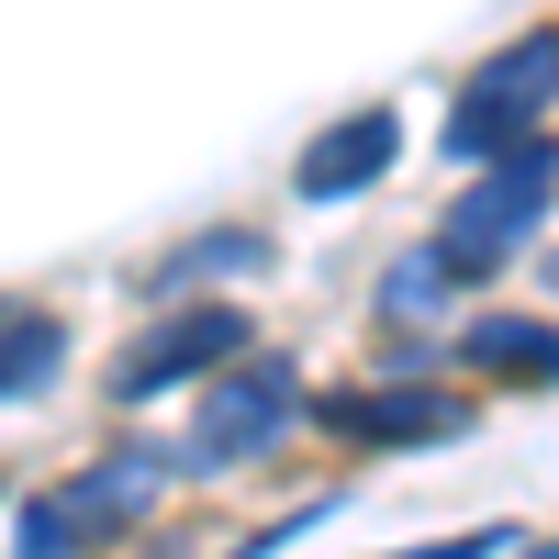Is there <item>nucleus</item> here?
<instances>
[{
	"label": "nucleus",
	"mask_w": 559,
	"mask_h": 559,
	"mask_svg": "<svg viewBox=\"0 0 559 559\" xmlns=\"http://www.w3.org/2000/svg\"><path fill=\"white\" fill-rule=\"evenodd\" d=\"M548 179H559V146H537V134H515L503 157H481V179L448 202L437 224V258L448 280H492V269H515L537 247V224H548Z\"/></svg>",
	"instance_id": "obj_1"
},
{
	"label": "nucleus",
	"mask_w": 559,
	"mask_h": 559,
	"mask_svg": "<svg viewBox=\"0 0 559 559\" xmlns=\"http://www.w3.org/2000/svg\"><path fill=\"white\" fill-rule=\"evenodd\" d=\"M292 414H302V369L280 358V347H258L247 369H224V381H213L191 448H179V471H236V459H258V448L292 437Z\"/></svg>",
	"instance_id": "obj_2"
},
{
	"label": "nucleus",
	"mask_w": 559,
	"mask_h": 559,
	"mask_svg": "<svg viewBox=\"0 0 559 559\" xmlns=\"http://www.w3.org/2000/svg\"><path fill=\"white\" fill-rule=\"evenodd\" d=\"M548 102H559V34H515L503 57L471 68V90H459V112H448V157H503Z\"/></svg>",
	"instance_id": "obj_3"
},
{
	"label": "nucleus",
	"mask_w": 559,
	"mask_h": 559,
	"mask_svg": "<svg viewBox=\"0 0 559 559\" xmlns=\"http://www.w3.org/2000/svg\"><path fill=\"white\" fill-rule=\"evenodd\" d=\"M236 347H258L236 302H157V324L112 358V403H157L179 381H202V369H224Z\"/></svg>",
	"instance_id": "obj_4"
},
{
	"label": "nucleus",
	"mask_w": 559,
	"mask_h": 559,
	"mask_svg": "<svg viewBox=\"0 0 559 559\" xmlns=\"http://www.w3.org/2000/svg\"><path fill=\"white\" fill-rule=\"evenodd\" d=\"M157 492H168V459H157V448H102L79 481H57V492H45L34 515L57 526V537H123Z\"/></svg>",
	"instance_id": "obj_5"
},
{
	"label": "nucleus",
	"mask_w": 559,
	"mask_h": 559,
	"mask_svg": "<svg viewBox=\"0 0 559 559\" xmlns=\"http://www.w3.org/2000/svg\"><path fill=\"white\" fill-rule=\"evenodd\" d=\"M392 157H403V112H392V102H369V112L324 123L313 146H302L292 191H302V202H358V191H369V179H381Z\"/></svg>",
	"instance_id": "obj_6"
},
{
	"label": "nucleus",
	"mask_w": 559,
	"mask_h": 559,
	"mask_svg": "<svg viewBox=\"0 0 559 559\" xmlns=\"http://www.w3.org/2000/svg\"><path fill=\"white\" fill-rule=\"evenodd\" d=\"M336 437H358V448H448V437H471V403L437 392V381H381V392L336 403Z\"/></svg>",
	"instance_id": "obj_7"
},
{
	"label": "nucleus",
	"mask_w": 559,
	"mask_h": 559,
	"mask_svg": "<svg viewBox=\"0 0 559 559\" xmlns=\"http://www.w3.org/2000/svg\"><path fill=\"white\" fill-rule=\"evenodd\" d=\"M258 269H269V236H258V224H213V236L168 247V258L146 269V292H157V302H191L202 280H258Z\"/></svg>",
	"instance_id": "obj_8"
},
{
	"label": "nucleus",
	"mask_w": 559,
	"mask_h": 559,
	"mask_svg": "<svg viewBox=\"0 0 559 559\" xmlns=\"http://www.w3.org/2000/svg\"><path fill=\"white\" fill-rule=\"evenodd\" d=\"M57 369H68V324L45 313V302H12V292H0V403L57 392Z\"/></svg>",
	"instance_id": "obj_9"
},
{
	"label": "nucleus",
	"mask_w": 559,
	"mask_h": 559,
	"mask_svg": "<svg viewBox=\"0 0 559 559\" xmlns=\"http://www.w3.org/2000/svg\"><path fill=\"white\" fill-rule=\"evenodd\" d=\"M471 369H492V381H548V358H559V336L548 324H526V313H481L471 324V347H459Z\"/></svg>",
	"instance_id": "obj_10"
},
{
	"label": "nucleus",
	"mask_w": 559,
	"mask_h": 559,
	"mask_svg": "<svg viewBox=\"0 0 559 559\" xmlns=\"http://www.w3.org/2000/svg\"><path fill=\"white\" fill-rule=\"evenodd\" d=\"M437 302H448V258H437V247H414V258L381 280V313H392V324H414V313H437Z\"/></svg>",
	"instance_id": "obj_11"
},
{
	"label": "nucleus",
	"mask_w": 559,
	"mask_h": 559,
	"mask_svg": "<svg viewBox=\"0 0 559 559\" xmlns=\"http://www.w3.org/2000/svg\"><path fill=\"white\" fill-rule=\"evenodd\" d=\"M515 548V526H471V537H437V548H392V559H492Z\"/></svg>",
	"instance_id": "obj_12"
},
{
	"label": "nucleus",
	"mask_w": 559,
	"mask_h": 559,
	"mask_svg": "<svg viewBox=\"0 0 559 559\" xmlns=\"http://www.w3.org/2000/svg\"><path fill=\"white\" fill-rule=\"evenodd\" d=\"M548 381H559V358H548Z\"/></svg>",
	"instance_id": "obj_13"
},
{
	"label": "nucleus",
	"mask_w": 559,
	"mask_h": 559,
	"mask_svg": "<svg viewBox=\"0 0 559 559\" xmlns=\"http://www.w3.org/2000/svg\"><path fill=\"white\" fill-rule=\"evenodd\" d=\"M548 280H559V258H548Z\"/></svg>",
	"instance_id": "obj_14"
}]
</instances>
